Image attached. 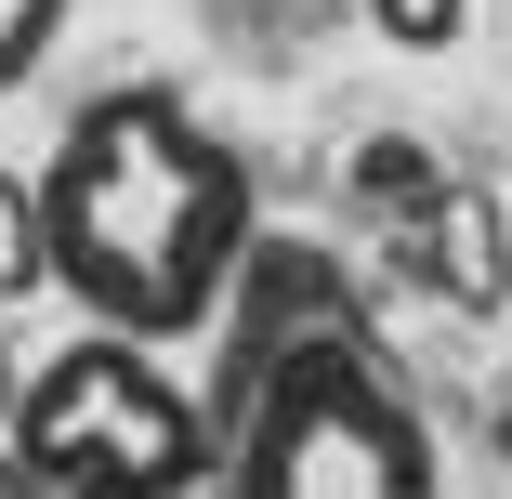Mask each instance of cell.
Returning a JSON list of instances; mask_svg holds the SVG:
<instances>
[{
  "label": "cell",
  "mask_w": 512,
  "mask_h": 499,
  "mask_svg": "<svg viewBox=\"0 0 512 499\" xmlns=\"http://www.w3.org/2000/svg\"><path fill=\"white\" fill-rule=\"evenodd\" d=\"M27 289H53V263H40V171H0V303H27Z\"/></svg>",
  "instance_id": "4"
},
{
  "label": "cell",
  "mask_w": 512,
  "mask_h": 499,
  "mask_svg": "<svg viewBox=\"0 0 512 499\" xmlns=\"http://www.w3.org/2000/svg\"><path fill=\"white\" fill-rule=\"evenodd\" d=\"M499 447H512V408H499Z\"/></svg>",
  "instance_id": "9"
},
{
  "label": "cell",
  "mask_w": 512,
  "mask_h": 499,
  "mask_svg": "<svg viewBox=\"0 0 512 499\" xmlns=\"http://www.w3.org/2000/svg\"><path fill=\"white\" fill-rule=\"evenodd\" d=\"M421 237H434V289H447V303L486 316L499 289H512V211H499V197H434Z\"/></svg>",
  "instance_id": "3"
},
{
  "label": "cell",
  "mask_w": 512,
  "mask_h": 499,
  "mask_svg": "<svg viewBox=\"0 0 512 499\" xmlns=\"http://www.w3.org/2000/svg\"><path fill=\"white\" fill-rule=\"evenodd\" d=\"M66 40V0H0V92H27Z\"/></svg>",
  "instance_id": "5"
},
{
  "label": "cell",
  "mask_w": 512,
  "mask_h": 499,
  "mask_svg": "<svg viewBox=\"0 0 512 499\" xmlns=\"http://www.w3.org/2000/svg\"><path fill=\"white\" fill-rule=\"evenodd\" d=\"M368 27H381L394 53H447V40L473 27V0H368Z\"/></svg>",
  "instance_id": "6"
},
{
  "label": "cell",
  "mask_w": 512,
  "mask_h": 499,
  "mask_svg": "<svg viewBox=\"0 0 512 499\" xmlns=\"http://www.w3.org/2000/svg\"><path fill=\"white\" fill-rule=\"evenodd\" d=\"M0 434H14V342H0Z\"/></svg>",
  "instance_id": "7"
},
{
  "label": "cell",
  "mask_w": 512,
  "mask_h": 499,
  "mask_svg": "<svg viewBox=\"0 0 512 499\" xmlns=\"http://www.w3.org/2000/svg\"><path fill=\"white\" fill-rule=\"evenodd\" d=\"M0 499H40V486H27V473H0Z\"/></svg>",
  "instance_id": "8"
},
{
  "label": "cell",
  "mask_w": 512,
  "mask_h": 499,
  "mask_svg": "<svg viewBox=\"0 0 512 499\" xmlns=\"http://www.w3.org/2000/svg\"><path fill=\"white\" fill-rule=\"evenodd\" d=\"M250 237L263 184L184 92H92L40 171V263L132 355L211 329L250 276Z\"/></svg>",
  "instance_id": "1"
},
{
  "label": "cell",
  "mask_w": 512,
  "mask_h": 499,
  "mask_svg": "<svg viewBox=\"0 0 512 499\" xmlns=\"http://www.w3.org/2000/svg\"><path fill=\"white\" fill-rule=\"evenodd\" d=\"M224 499H434V434L368 329L316 316L250 355L237 381V447H224Z\"/></svg>",
  "instance_id": "2"
}]
</instances>
